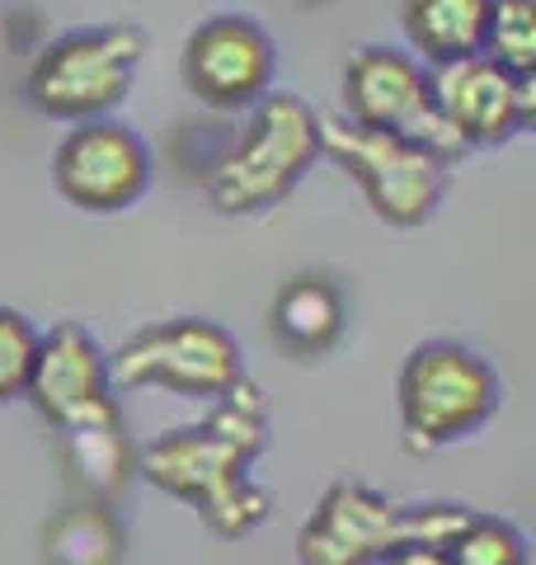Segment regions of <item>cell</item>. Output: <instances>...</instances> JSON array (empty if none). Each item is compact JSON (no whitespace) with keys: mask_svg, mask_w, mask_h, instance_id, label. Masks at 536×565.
Masks as SVG:
<instances>
[{"mask_svg":"<svg viewBox=\"0 0 536 565\" xmlns=\"http://www.w3.org/2000/svg\"><path fill=\"white\" fill-rule=\"evenodd\" d=\"M264 444V392L245 377L226 401L212 405L207 419L179 424V429L151 438L147 448H137V476L199 509V519L217 537H249L274 514V494L249 476Z\"/></svg>","mask_w":536,"mask_h":565,"instance_id":"6da1fadb","label":"cell"},{"mask_svg":"<svg viewBox=\"0 0 536 565\" xmlns=\"http://www.w3.org/2000/svg\"><path fill=\"white\" fill-rule=\"evenodd\" d=\"M320 161V114L307 99L268 90L236 141L207 166V199L226 217H255L282 203Z\"/></svg>","mask_w":536,"mask_h":565,"instance_id":"7a4b0ae2","label":"cell"},{"mask_svg":"<svg viewBox=\"0 0 536 565\" xmlns=\"http://www.w3.org/2000/svg\"><path fill=\"white\" fill-rule=\"evenodd\" d=\"M467 504H400L363 481H334L297 533V565H382L405 542L442 546Z\"/></svg>","mask_w":536,"mask_h":565,"instance_id":"3957f363","label":"cell"},{"mask_svg":"<svg viewBox=\"0 0 536 565\" xmlns=\"http://www.w3.org/2000/svg\"><path fill=\"white\" fill-rule=\"evenodd\" d=\"M396 401H400L405 448L438 452L447 444H461L499 411L504 382H499V373L475 349L433 340V344H419L405 359Z\"/></svg>","mask_w":536,"mask_h":565,"instance_id":"277c9868","label":"cell"},{"mask_svg":"<svg viewBox=\"0 0 536 565\" xmlns=\"http://www.w3.org/2000/svg\"><path fill=\"white\" fill-rule=\"evenodd\" d=\"M114 392L160 386L184 401H226L245 382V359L236 334L203 316H174V321L141 326L118 344L109 359Z\"/></svg>","mask_w":536,"mask_h":565,"instance_id":"5b68a950","label":"cell"},{"mask_svg":"<svg viewBox=\"0 0 536 565\" xmlns=\"http://www.w3.org/2000/svg\"><path fill=\"white\" fill-rule=\"evenodd\" d=\"M147 33L137 24H95L57 39L29 71V104L47 118L89 122L128 99Z\"/></svg>","mask_w":536,"mask_h":565,"instance_id":"8992f818","label":"cell"},{"mask_svg":"<svg viewBox=\"0 0 536 565\" xmlns=\"http://www.w3.org/2000/svg\"><path fill=\"white\" fill-rule=\"evenodd\" d=\"M320 156L363 184L372 212L390 226H419L447 193V161L419 137L357 128L349 118H320Z\"/></svg>","mask_w":536,"mask_h":565,"instance_id":"52a82bcc","label":"cell"},{"mask_svg":"<svg viewBox=\"0 0 536 565\" xmlns=\"http://www.w3.org/2000/svg\"><path fill=\"white\" fill-rule=\"evenodd\" d=\"M184 71L189 95L217 114H249L278 81V43L255 14H207L184 39Z\"/></svg>","mask_w":536,"mask_h":565,"instance_id":"ba28073f","label":"cell"},{"mask_svg":"<svg viewBox=\"0 0 536 565\" xmlns=\"http://www.w3.org/2000/svg\"><path fill=\"white\" fill-rule=\"evenodd\" d=\"M344 118L357 122V128L419 137L442 161L461 156V147L442 132V122L433 114V76L405 47L367 43L353 52L344 66Z\"/></svg>","mask_w":536,"mask_h":565,"instance_id":"9c48e42d","label":"cell"},{"mask_svg":"<svg viewBox=\"0 0 536 565\" xmlns=\"http://www.w3.org/2000/svg\"><path fill=\"white\" fill-rule=\"evenodd\" d=\"M52 184L81 212H122L151 184V151L128 122L89 118L62 137L52 156Z\"/></svg>","mask_w":536,"mask_h":565,"instance_id":"30bf717a","label":"cell"},{"mask_svg":"<svg viewBox=\"0 0 536 565\" xmlns=\"http://www.w3.org/2000/svg\"><path fill=\"white\" fill-rule=\"evenodd\" d=\"M428 76H433V114L461 151L504 147L536 114L532 81L508 76L490 57H461V62L433 66Z\"/></svg>","mask_w":536,"mask_h":565,"instance_id":"8fae6325","label":"cell"},{"mask_svg":"<svg viewBox=\"0 0 536 565\" xmlns=\"http://www.w3.org/2000/svg\"><path fill=\"white\" fill-rule=\"evenodd\" d=\"M24 396L57 434L118 415L109 359L85 334V326H71V321L39 340V359H33Z\"/></svg>","mask_w":536,"mask_h":565,"instance_id":"7c38bea8","label":"cell"},{"mask_svg":"<svg viewBox=\"0 0 536 565\" xmlns=\"http://www.w3.org/2000/svg\"><path fill=\"white\" fill-rule=\"evenodd\" d=\"M349 302L325 274H292L268 307V330L288 359H325L344 340Z\"/></svg>","mask_w":536,"mask_h":565,"instance_id":"4fadbf2b","label":"cell"},{"mask_svg":"<svg viewBox=\"0 0 536 565\" xmlns=\"http://www.w3.org/2000/svg\"><path fill=\"white\" fill-rule=\"evenodd\" d=\"M57 448H62L66 481L81 500H95V504L114 509L122 494H128L132 476H137V448L128 438L122 415H109V419H95V424H81V429L57 434Z\"/></svg>","mask_w":536,"mask_h":565,"instance_id":"5bb4252c","label":"cell"},{"mask_svg":"<svg viewBox=\"0 0 536 565\" xmlns=\"http://www.w3.org/2000/svg\"><path fill=\"white\" fill-rule=\"evenodd\" d=\"M494 0H405L400 29L415 57L433 71L461 57H480Z\"/></svg>","mask_w":536,"mask_h":565,"instance_id":"9a60e30c","label":"cell"},{"mask_svg":"<svg viewBox=\"0 0 536 565\" xmlns=\"http://www.w3.org/2000/svg\"><path fill=\"white\" fill-rule=\"evenodd\" d=\"M128 533L109 504L76 500L43 527V561L47 565H122Z\"/></svg>","mask_w":536,"mask_h":565,"instance_id":"2e32d148","label":"cell"},{"mask_svg":"<svg viewBox=\"0 0 536 565\" xmlns=\"http://www.w3.org/2000/svg\"><path fill=\"white\" fill-rule=\"evenodd\" d=\"M480 57L517 81H536V0H494Z\"/></svg>","mask_w":536,"mask_h":565,"instance_id":"e0dca14e","label":"cell"},{"mask_svg":"<svg viewBox=\"0 0 536 565\" xmlns=\"http://www.w3.org/2000/svg\"><path fill=\"white\" fill-rule=\"evenodd\" d=\"M447 565H527V537L508 519L475 514L442 542Z\"/></svg>","mask_w":536,"mask_h":565,"instance_id":"ac0fdd59","label":"cell"},{"mask_svg":"<svg viewBox=\"0 0 536 565\" xmlns=\"http://www.w3.org/2000/svg\"><path fill=\"white\" fill-rule=\"evenodd\" d=\"M39 340L43 334L24 311L0 307V405L20 401L29 392V373H33V359H39Z\"/></svg>","mask_w":536,"mask_h":565,"instance_id":"d6986e66","label":"cell"},{"mask_svg":"<svg viewBox=\"0 0 536 565\" xmlns=\"http://www.w3.org/2000/svg\"><path fill=\"white\" fill-rule=\"evenodd\" d=\"M382 565H447V561H442V546H433V542H405Z\"/></svg>","mask_w":536,"mask_h":565,"instance_id":"ffe728a7","label":"cell"},{"mask_svg":"<svg viewBox=\"0 0 536 565\" xmlns=\"http://www.w3.org/2000/svg\"><path fill=\"white\" fill-rule=\"evenodd\" d=\"M297 6H311V0H297Z\"/></svg>","mask_w":536,"mask_h":565,"instance_id":"44dd1931","label":"cell"}]
</instances>
